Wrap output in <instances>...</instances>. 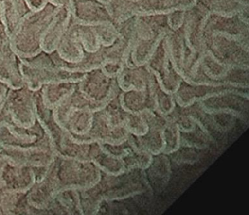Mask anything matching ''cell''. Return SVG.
<instances>
[{
  "label": "cell",
  "mask_w": 249,
  "mask_h": 215,
  "mask_svg": "<svg viewBox=\"0 0 249 215\" xmlns=\"http://www.w3.org/2000/svg\"><path fill=\"white\" fill-rule=\"evenodd\" d=\"M112 83L110 77L107 76L100 69L87 72L84 79L78 83V91L92 103L94 113L103 110L117 97Z\"/></svg>",
  "instance_id": "obj_7"
},
{
  "label": "cell",
  "mask_w": 249,
  "mask_h": 215,
  "mask_svg": "<svg viewBox=\"0 0 249 215\" xmlns=\"http://www.w3.org/2000/svg\"><path fill=\"white\" fill-rule=\"evenodd\" d=\"M72 21L69 5L58 7L41 42L42 50L48 53L56 50L58 43Z\"/></svg>",
  "instance_id": "obj_12"
},
{
  "label": "cell",
  "mask_w": 249,
  "mask_h": 215,
  "mask_svg": "<svg viewBox=\"0 0 249 215\" xmlns=\"http://www.w3.org/2000/svg\"><path fill=\"white\" fill-rule=\"evenodd\" d=\"M125 126L129 133L143 136L148 132V125L141 113H126Z\"/></svg>",
  "instance_id": "obj_18"
},
{
  "label": "cell",
  "mask_w": 249,
  "mask_h": 215,
  "mask_svg": "<svg viewBox=\"0 0 249 215\" xmlns=\"http://www.w3.org/2000/svg\"><path fill=\"white\" fill-rule=\"evenodd\" d=\"M54 200L63 209L65 215H84L78 190L75 189L62 190L56 195Z\"/></svg>",
  "instance_id": "obj_16"
},
{
  "label": "cell",
  "mask_w": 249,
  "mask_h": 215,
  "mask_svg": "<svg viewBox=\"0 0 249 215\" xmlns=\"http://www.w3.org/2000/svg\"><path fill=\"white\" fill-rule=\"evenodd\" d=\"M31 12L26 0H0V17L9 39L23 18Z\"/></svg>",
  "instance_id": "obj_13"
},
{
  "label": "cell",
  "mask_w": 249,
  "mask_h": 215,
  "mask_svg": "<svg viewBox=\"0 0 249 215\" xmlns=\"http://www.w3.org/2000/svg\"><path fill=\"white\" fill-rule=\"evenodd\" d=\"M53 163L57 193L67 189L87 190L101 180L102 171L92 161L56 155Z\"/></svg>",
  "instance_id": "obj_3"
},
{
  "label": "cell",
  "mask_w": 249,
  "mask_h": 215,
  "mask_svg": "<svg viewBox=\"0 0 249 215\" xmlns=\"http://www.w3.org/2000/svg\"><path fill=\"white\" fill-rule=\"evenodd\" d=\"M0 154L10 162L33 168L49 166L56 155L51 142L25 149L0 146Z\"/></svg>",
  "instance_id": "obj_9"
},
{
  "label": "cell",
  "mask_w": 249,
  "mask_h": 215,
  "mask_svg": "<svg viewBox=\"0 0 249 215\" xmlns=\"http://www.w3.org/2000/svg\"><path fill=\"white\" fill-rule=\"evenodd\" d=\"M92 103L87 100L78 89L53 110L58 124L71 136L87 134L92 127L94 112Z\"/></svg>",
  "instance_id": "obj_2"
},
{
  "label": "cell",
  "mask_w": 249,
  "mask_h": 215,
  "mask_svg": "<svg viewBox=\"0 0 249 215\" xmlns=\"http://www.w3.org/2000/svg\"><path fill=\"white\" fill-rule=\"evenodd\" d=\"M98 34L92 26L71 21L61 37L56 51L61 59L69 63H77L84 58V53L99 50Z\"/></svg>",
  "instance_id": "obj_4"
},
{
  "label": "cell",
  "mask_w": 249,
  "mask_h": 215,
  "mask_svg": "<svg viewBox=\"0 0 249 215\" xmlns=\"http://www.w3.org/2000/svg\"><path fill=\"white\" fill-rule=\"evenodd\" d=\"M57 8L48 2L43 9L32 11L23 18L10 38L11 47L18 57H32L41 51L43 34Z\"/></svg>",
  "instance_id": "obj_1"
},
{
  "label": "cell",
  "mask_w": 249,
  "mask_h": 215,
  "mask_svg": "<svg viewBox=\"0 0 249 215\" xmlns=\"http://www.w3.org/2000/svg\"><path fill=\"white\" fill-rule=\"evenodd\" d=\"M35 183L36 177L33 167L18 165L3 157L0 164V184L2 190L11 193H25Z\"/></svg>",
  "instance_id": "obj_10"
},
{
  "label": "cell",
  "mask_w": 249,
  "mask_h": 215,
  "mask_svg": "<svg viewBox=\"0 0 249 215\" xmlns=\"http://www.w3.org/2000/svg\"><path fill=\"white\" fill-rule=\"evenodd\" d=\"M20 61V60H19ZM20 70L26 85L33 91H38L44 85L57 83H79L85 77L84 72H70L57 65L34 66L20 61Z\"/></svg>",
  "instance_id": "obj_6"
},
{
  "label": "cell",
  "mask_w": 249,
  "mask_h": 215,
  "mask_svg": "<svg viewBox=\"0 0 249 215\" xmlns=\"http://www.w3.org/2000/svg\"><path fill=\"white\" fill-rule=\"evenodd\" d=\"M0 33H5V27H4V25L2 23H0Z\"/></svg>",
  "instance_id": "obj_22"
},
{
  "label": "cell",
  "mask_w": 249,
  "mask_h": 215,
  "mask_svg": "<svg viewBox=\"0 0 249 215\" xmlns=\"http://www.w3.org/2000/svg\"><path fill=\"white\" fill-rule=\"evenodd\" d=\"M9 88V87L6 84L0 81V104H2V101L6 97L7 93H8Z\"/></svg>",
  "instance_id": "obj_20"
},
{
  "label": "cell",
  "mask_w": 249,
  "mask_h": 215,
  "mask_svg": "<svg viewBox=\"0 0 249 215\" xmlns=\"http://www.w3.org/2000/svg\"><path fill=\"white\" fill-rule=\"evenodd\" d=\"M10 40L9 37L7 35L6 33H0V46L2 45L3 42L6 41V40Z\"/></svg>",
  "instance_id": "obj_21"
},
{
  "label": "cell",
  "mask_w": 249,
  "mask_h": 215,
  "mask_svg": "<svg viewBox=\"0 0 249 215\" xmlns=\"http://www.w3.org/2000/svg\"><path fill=\"white\" fill-rule=\"evenodd\" d=\"M48 2H52V0H48Z\"/></svg>",
  "instance_id": "obj_23"
},
{
  "label": "cell",
  "mask_w": 249,
  "mask_h": 215,
  "mask_svg": "<svg viewBox=\"0 0 249 215\" xmlns=\"http://www.w3.org/2000/svg\"><path fill=\"white\" fill-rule=\"evenodd\" d=\"M166 154L160 153L153 156L152 163L147 168L148 174H145L148 184H152L157 187L162 189L165 187L170 179V164ZM152 189V188H151Z\"/></svg>",
  "instance_id": "obj_14"
},
{
  "label": "cell",
  "mask_w": 249,
  "mask_h": 215,
  "mask_svg": "<svg viewBox=\"0 0 249 215\" xmlns=\"http://www.w3.org/2000/svg\"><path fill=\"white\" fill-rule=\"evenodd\" d=\"M27 5L32 11H38L47 5L48 0H26Z\"/></svg>",
  "instance_id": "obj_19"
},
{
  "label": "cell",
  "mask_w": 249,
  "mask_h": 215,
  "mask_svg": "<svg viewBox=\"0 0 249 215\" xmlns=\"http://www.w3.org/2000/svg\"><path fill=\"white\" fill-rule=\"evenodd\" d=\"M164 149L162 153L170 155L177 152L180 145V131L171 116H168L167 125L164 129Z\"/></svg>",
  "instance_id": "obj_17"
},
{
  "label": "cell",
  "mask_w": 249,
  "mask_h": 215,
  "mask_svg": "<svg viewBox=\"0 0 249 215\" xmlns=\"http://www.w3.org/2000/svg\"><path fill=\"white\" fill-rule=\"evenodd\" d=\"M77 84L78 83L62 82L43 85L41 91L45 105L53 110L75 91Z\"/></svg>",
  "instance_id": "obj_15"
},
{
  "label": "cell",
  "mask_w": 249,
  "mask_h": 215,
  "mask_svg": "<svg viewBox=\"0 0 249 215\" xmlns=\"http://www.w3.org/2000/svg\"><path fill=\"white\" fill-rule=\"evenodd\" d=\"M3 101L0 104V146L25 149L51 142L37 120L29 128L14 123Z\"/></svg>",
  "instance_id": "obj_5"
},
{
  "label": "cell",
  "mask_w": 249,
  "mask_h": 215,
  "mask_svg": "<svg viewBox=\"0 0 249 215\" xmlns=\"http://www.w3.org/2000/svg\"><path fill=\"white\" fill-rule=\"evenodd\" d=\"M0 81L10 88H19L25 85L20 70L19 58L13 50L10 40L0 46Z\"/></svg>",
  "instance_id": "obj_11"
},
{
  "label": "cell",
  "mask_w": 249,
  "mask_h": 215,
  "mask_svg": "<svg viewBox=\"0 0 249 215\" xmlns=\"http://www.w3.org/2000/svg\"><path fill=\"white\" fill-rule=\"evenodd\" d=\"M4 104L14 123L22 127H32L37 122L34 91L27 85L9 88Z\"/></svg>",
  "instance_id": "obj_8"
}]
</instances>
